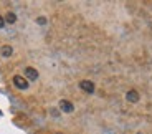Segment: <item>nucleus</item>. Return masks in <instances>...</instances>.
<instances>
[{"label":"nucleus","mask_w":152,"mask_h":134,"mask_svg":"<svg viewBox=\"0 0 152 134\" xmlns=\"http://www.w3.org/2000/svg\"><path fill=\"white\" fill-rule=\"evenodd\" d=\"M13 83H15V86L18 89H27L28 88V81L25 80L23 76H18V75H17V76H13Z\"/></svg>","instance_id":"obj_1"},{"label":"nucleus","mask_w":152,"mask_h":134,"mask_svg":"<svg viewBox=\"0 0 152 134\" xmlns=\"http://www.w3.org/2000/svg\"><path fill=\"white\" fill-rule=\"evenodd\" d=\"M80 88L83 89V91L86 93H94V84L91 83V81H88V80H83L80 83Z\"/></svg>","instance_id":"obj_2"},{"label":"nucleus","mask_w":152,"mask_h":134,"mask_svg":"<svg viewBox=\"0 0 152 134\" xmlns=\"http://www.w3.org/2000/svg\"><path fill=\"white\" fill-rule=\"evenodd\" d=\"M60 108H61V111L63 113H73V104L69 103V101H66V100H61L60 101Z\"/></svg>","instance_id":"obj_3"},{"label":"nucleus","mask_w":152,"mask_h":134,"mask_svg":"<svg viewBox=\"0 0 152 134\" xmlns=\"http://www.w3.org/2000/svg\"><path fill=\"white\" fill-rule=\"evenodd\" d=\"M126 100L129 101V103H137V100H139V93H137L136 89H131V91H127V94H126Z\"/></svg>","instance_id":"obj_4"},{"label":"nucleus","mask_w":152,"mask_h":134,"mask_svg":"<svg viewBox=\"0 0 152 134\" xmlns=\"http://www.w3.org/2000/svg\"><path fill=\"white\" fill-rule=\"evenodd\" d=\"M25 75H27V78H28V80H31V81H35L38 78V71L35 68H31V66H28V68L25 70Z\"/></svg>","instance_id":"obj_5"},{"label":"nucleus","mask_w":152,"mask_h":134,"mask_svg":"<svg viewBox=\"0 0 152 134\" xmlns=\"http://www.w3.org/2000/svg\"><path fill=\"white\" fill-rule=\"evenodd\" d=\"M2 56H10L12 53H13V48H12L10 45H5V46H2Z\"/></svg>","instance_id":"obj_6"},{"label":"nucleus","mask_w":152,"mask_h":134,"mask_svg":"<svg viewBox=\"0 0 152 134\" xmlns=\"http://www.w3.org/2000/svg\"><path fill=\"white\" fill-rule=\"evenodd\" d=\"M5 22H7V23H15L17 22V15H15V13H12V12H10V13H7Z\"/></svg>","instance_id":"obj_7"},{"label":"nucleus","mask_w":152,"mask_h":134,"mask_svg":"<svg viewBox=\"0 0 152 134\" xmlns=\"http://www.w3.org/2000/svg\"><path fill=\"white\" fill-rule=\"evenodd\" d=\"M37 23H38V25H45V23H46V18H45V17H38V18H37Z\"/></svg>","instance_id":"obj_8"},{"label":"nucleus","mask_w":152,"mask_h":134,"mask_svg":"<svg viewBox=\"0 0 152 134\" xmlns=\"http://www.w3.org/2000/svg\"><path fill=\"white\" fill-rule=\"evenodd\" d=\"M4 25H5V18L4 17H0V28H4Z\"/></svg>","instance_id":"obj_9"}]
</instances>
